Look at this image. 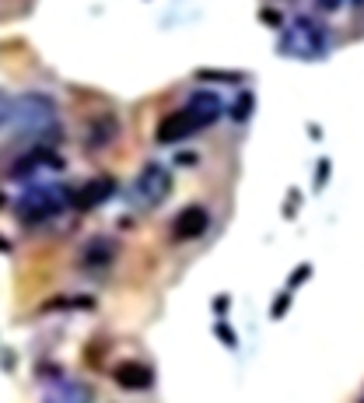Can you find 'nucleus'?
<instances>
[{
	"label": "nucleus",
	"mask_w": 364,
	"mask_h": 403,
	"mask_svg": "<svg viewBox=\"0 0 364 403\" xmlns=\"http://www.w3.org/2000/svg\"><path fill=\"white\" fill-rule=\"evenodd\" d=\"M74 190L63 183H35L14 200V217L21 224H46L71 207Z\"/></svg>",
	"instance_id": "1"
},
{
	"label": "nucleus",
	"mask_w": 364,
	"mask_h": 403,
	"mask_svg": "<svg viewBox=\"0 0 364 403\" xmlns=\"http://www.w3.org/2000/svg\"><path fill=\"white\" fill-rule=\"evenodd\" d=\"M277 49H280V56H287V60H322L326 49H329V35H326V28H322L319 21H312V18H294V21H287V28L280 32Z\"/></svg>",
	"instance_id": "2"
},
{
	"label": "nucleus",
	"mask_w": 364,
	"mask_h": 403,
	"mask_svg": "<svg viewBox=\"0 0 364 403\" xmlns=\"http://www.w3.org/2000/svg\"><path fill=\"white\" fill-rule=\"evenodd\" d=\"M7 123L25 133V137H42V133H56V102L42 92H25L11 102V116Z\"/></svg>",
	"instance_id": "3"
},
{
	"label": "nucleus",
	"mask_w": 364,
	"mask_h": 403,
	"mask_svg": "<svg viewBox=\"0 0 364 403\" xmlns=\"http://www.w3.org/2000/svg\"><path fill=\"white\" fill-rule=\"evenodd\" d=\"M172 186H176V179H172L169 165H162V162H147V165L137 172V179L130 183L126 200L133 203L137 210H158L162 203L172 197Z\"/></svg>",
	"instance_id": "4"
},
{
	"label": "nucleus",
	"mask_w": 364,
	"mask_h": 403,
	"mask_svg": "<svg viewBox=\"0 0 364 403\" xmlns=\"http://www.w3.org/2000/svg\"><path fill=\"white\" fill-rule=\"evenodd\" d=\"M42 169H49V172H60L63 169V158L53 151V148H32L28 155H21L11 169H7V179H32L35 172H42Z\"/></svg>",
	"instance_id": "5"
},
{
	"label": "nucleus",
	"mask_w": 364,
	"mask_h": 403,
	"mask_svg": "<svg viewBox=\"0 0 364 403\" xmlns=\"http://www.w3.org/2000/svg\"><path fill=\"white\" fill-rule=\"evenodd\" d=\"M116 193H119V183H116V176L102 172V176L88 179L81 190H74V197H71V207H78V210H95V207L109 203L112 197H116Z\"/></svg>",
	"instance_id": "6"
},
{
	"label": "nucleus",
	"mask_w": 364,
	"mask_h": 403,
	"mask_svg": "<svg viewBox=\"0 0 364 403\" xmlns=\"http://www.w3.org/2000/svg\"><path fill=\"white\" fill-rule=\"evenodd\" d=\"M207 228H210V210L200 207V203H189V207H182L179 214H176V221H172V239L176 242H193V239L207 235Z\"/></svg>",
	"instance_id": "7"
},
{
	"label": "nucleus",
	"mask_w": 364,
	"mask_h": 403,
	"mask_svg": "<svg viewBox=\"0 0 364 403\" xmlns=\"http://www.w3.org/2000/svg\"><path fill=\"white\" fill-rule=\"evenodd\" d=\"M116 256H119V242L109 239V235H95V239L85 242L78 263H81L85 270H109V267L116 263Z\"/></svg>",
	"instance_id": "8"
},
{
	"label": "nucleus",
	"mask_w": 364,
	"mask_h": 403,
	"mask_svg": "<svg viewBox=\"0 0 364 403\" xmlns=\"http://www.w3.org/2000/svg\"><path fill=\"white\" fill-rule=\"evenodd\" d=\"M112 379L119 390H130V393H147L154 386V368L144 365V361H119L112 368Z\"/></svg>",
	"instance_id": "9"
},
{
	"label": "nucleus",
	"mask_w": 364,
	"mask_h": 403,
	"mask_svg": "<svg viewBox=\"0 0 364 403\" xmlns=\"http://www.w3.org/2000/svg\"><path fill=\"white\" fill-rule=\"evenodd\" d=\"M193 119H196V126L200 130H207V126H214L221 116H224V102H221V95H214V92H193L189 99H186V105H182Z\"/></svg>",
	"instance_id": "10"
},
{
	"label": "nucleus",
	"mask_w": 364,
	"mask_h": 403,
	"mask_svg": "<svg viewBox=\"0 0 364 403\" xmlns=\"http://www.w3.org/2000/svg\"><path fill=\"white\" fill-rule=\"evenodd\" d=\"M39 403H95V390L88 383H81V379H67L63 375V379L46 386V393H42Z\"/></svg>",
	"instance_id": "11"
},
{
	"label": "nucleus",
	"mask_w": 364,
	"mask_h": 403,
	"mask_svg": "<svg viewBox=\"0 0 364 403\" xmlns=\"http://www.w3.org/2000/svg\"><path fill=\"white\" fill-rule=\"evenodd\" d=\"M193 133H200L196 119H193L186 109H176V112H169V116L158 123V130H154V140H158V144H179V140L193 137Z\"/></svg>",
	"instance_id": "12"
},
{
	"label": "nucleus",
	"mask_w": 364,
	"mask_h": 403,
	"mask_svg": "<svg viewBox=\"0 0 364 403\" xmlns=\"http://www.w3.org/2000/svg\"><path fill=\"white\" fill-rule=\"evenodd\" d=\"M116 137H119V123H116L112 116H102L98 123H91V130H88V151L109 148Z\"/></svg>",
	"instance_id": "13"
},
{
	"label": "nucleus",
	"mask_w": 364,
	"mask_h": 403,
	"mask_svg": "<svg viewBox=\"0 0 364 403\" xmlns=\"http://www.w3.org/2000/svg\"><path fill=\"white\" fill-rule=\"evenodd\" d=\"M253 95H249V92H245V95H242V99L235 102V105H231V119H235V123H245V119H249V116H253Z\"/></svg>",
	"instance_id": "14"
},
{
	"label": "nucleus",
	"mask_w": 364,
	"mask_h": 403,
	"mask_svg": "<svg viewBox=\"0 0 364 403\" xmlns=\"http://www.w3.org/2000/svg\"><path fill=\"white\" fill-rule=\"evenodd\" d=\"M308 277H312V263H301V267H298V270H294V274L287 277V291H294V288H301V284H305Z\"/></svg>",
	"instance_id": "15"
},
{
	"label": "nucleus",
	"mask_w": 364,
	"mask_h": 403,
	"mask_svg": "<svg viewBox=\"0 0 364 403\" xmlns=\"http://www.w3.org/2000/svg\"><path fill=\"white\" fill-rule=\"evenodd\" d=\"M214 333H217V340H221L224 347H231V351L238 347V337H235V330H231L228 323H217V326H214Z\"/></svg>",
	"instance_id": "16"
},
{
	"label": "nucleus",
	"mask_w": 364,
	"mask_h": 403,
	"mask_svg": "<svg viewBox=\"0 0 364 403\" xmlns=\"http://www.w3.org/2000/svg\"><path fill=\"white\" fill-rule=\"evenodd\" d=\"M196 78H214V81H228V85H238L242 74H224V71H200Z\"/></svg>",
	"instance_id": "17"
},
{
	"label": "nucleus",
	"mask_w": 364,
	"mask_h": 403,
	"mask_svg": "<svg viewBox=\"0 0 364 403\" xmlns=\"http://www.w3.org/2000/svg\"><path fill=\"white\" fill-rule=\"evenodd\" d=\"M287 305H291V291H284V295H277V302H273V319H284L287 315Z\"/></svg>",
	"instance_id": "18"
},
{
	"label": "nucleus",
	"mask_w": 364,
	"mask_h": 403,
	"mask_svg": "<svg viewBox=\"0 0 364 403\" xmlns=\"http://www.w3.org/2000/svg\"><path fill=\"white\" fill-rule=\"evenodd\" d=\"M326 183H329V158H322L319 169H315V190H322Z\"/></svg>",
	"instance_id": "19"
},
{
	"label": "nucleus",
	"mask_w": 364,
	"mask_h": 403,
	"mask_svg": "<svg viewBox=\"0 0 364 403\" xmlns=\"http://www.w3.org/2000/svg\"><path fill=\"white\" fill-rule=\"evenodd\" d=\"M344 4H347V0H315V7H319V11H326V14H333V11H340Z\"/></svg>",
	"instance_id": "20"
},
{
	"label": "nucleus",
	"mask_w": 364,
	"mask_h": 403,
	"mask_svg": "<svg viewBox=\"0 0 364 403\" xmlns=\"http://www.w3.org/2000/svg\"><path fill=\"white\" fill-rule=\"evenodd\" d=\"M228 305H231L228 295H217V299H214V312H217V315H228Z\"/></svg>",
	"instance_id": "21"
},
{
	"label": "nucleus",
	"mask_w": 364,
	"mask_h": 403,
	"mask_svg": "<svg viewBox=\"0 0 364 403\" xmlns=\"http://www.w3.org/2000/svg\"><path fill=\"white\" fill-rule=\"evenodd\" d=\"M7 116H11V99L0 92V123H7Z\"/></svg>",
	"instance_id": "22"
},
{
	"label": "nucleus",
	"mask_w": 364,
	"mask_h": 403,
	"mask_svg": "<svg viewBox=\"0 0 364 403\" xmlns=\"http://www.w3.org/2000/svg\"><path fill=\"white\" fill-rule=\"evenodd\" d=\"M0 365H4V372H11V365H14V354H11V351H4V354H0Z\"/></svg>",
	"instance_id": "23"
},
{
	"label": "nucleus",
	"mask_w": 364,
	"mask_h": 403,
	"mask_svg": "<svg viewBox=\"0 0 364 403\" xmlns=\"http://www.w3.org/2000/svg\"><path fill=\"white\" fill-rule=\"evenodd\" d=\"M0 253H11V242H7L4 235H0Z\"/></svg>",
	"instance_id": "24"
},
{
	"label": "nucleus",
	"mask_w": 364,
	"mask_h": 403,
	"mask_svg": "<svg viewBox=\"0 0 364 403\" xmlns=\"http://www.w3.org/2000/svg\"><path fill=\"white\" fill-rule=\"evenodd\" d=\"M0 207H4V197H0Z\"/></svg>",
	"instance_id": "25"
},
{
	"label": "nucleus",
	"mask_w": 364,
	"mask_h": 403,
	"mask_svg": "<svg viewBox=\"0 0 364 403\" xmlns=\"http://www.w3.org/2000/svg\"><path fill=\"white\" fill-rule=\"evenodd\" d=\"M361 403H364V400H361Z\"/></svg>",
	"instance_id": "26"
}]
</instances>
